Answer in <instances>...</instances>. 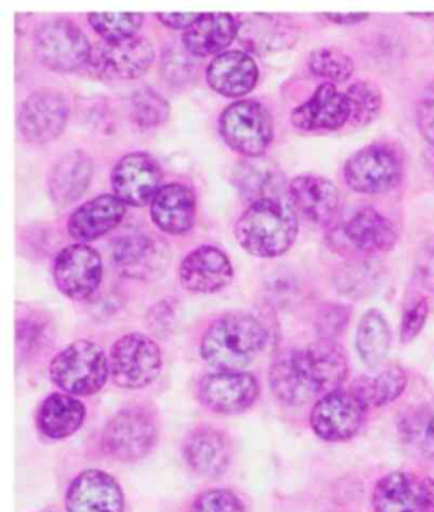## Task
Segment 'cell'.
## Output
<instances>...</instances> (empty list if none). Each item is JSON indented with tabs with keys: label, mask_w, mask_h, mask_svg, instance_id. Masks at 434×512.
Wrapping results in <instances>:
<instances>
[{
	"label": "cell",
	"mask_w": 434,
	"mask_h": 512,
	"mask_svg": "<svg viewBox=\"0 0 434 512\" xmlns=\"http://www.w3.org/2000/svg\"><path fill=\"white\" fill-rule=\"evenodd\" d=\"M343 176L345 184L353 192L384 194L398 186L403 178V160L392 144L372 143L348 158Z\"/></svg>",
	"instance_id": "cell-6"
},
{
	"label": "cell",
	"mask_w": 434,
	"mask_h": 512,
	"mask_svg": "<svg viewBox=\"0 0 434 512\" xmlns=\"http://www.w3.org/2000/svg\"><path fill=\"white\" fill-rule=\"evenodd\" d=\"M162 170L156 158L146 152L124 156L111 172L115 197L125 206L144 207L152 203L162 188Z\"/></svg>",
	"instance_id": "cell-14"
},
{
	"label": "cell",
	"mask_w": 434,
	"mask_h": 512,
	"mask_svg": "<svg viewBox=\"0 0 434 512\" xmlns=\"http://www.w3.org/2000/svg\"><path fill=\"white\" fill-rule=\"evenodd\" d=\"M391 333L384 314L367 311L359 321L356 346L359 357L371 369H377L389 355Z\"/></svg>",
	"instance_id": "cell-31"
},
{
	"label": "cell",
	"mask_w": 434,
	"mask_h": 512,
	"mask_svg": "<svg viewBox=\"0 0 434 512\" xmlns=\"http://www.w3.org/2000/svg\"><path fill=\"white\" fill-rule=\"evenodd\" d=\"M325 17L336 25H356L366 21L368 15L367 13H331V15L326 13Z\"/></svg>",
	"instance_id": "cell-41"
},
{
	"label": "cell",
	"mask_w": 434,
	"mask_h": 512,
	"mask_svg": "<svg viewBox=\"0 0 434 512\" xmlns=\"http://www.w3.org/2000/svg\"><path fill=\"white\" fill-rule=\"evenodd\" d=\"M93 176L91 158L82 151H73L59 158L50 171L49 193L55 206L65 208L82 197Z\"/></svg>",
	"instance_id": "cell-26"
},
{
	"label": "cell",
	"mask_w": 434,
	"mask_h": 512,
	"mask_svg": "<svg viewBox=\"0 0 434 512\" xmlns=\"http://www.w3.org/2000/svg\"><path fill=\"white\" fill-rule=\"evenodd\" d=\"M196 393L209 411L233 414L247 411L258 399L260 388L250 372L217 371L200 380Z\"/></svg>",
	"instance_id": "cell-15"
},
{
	"label": "cell",
	"mask_w": 434,
	"mask_h": 512,
	"mask_svg": "<svg viewBox=\"0 0 434 512\" xmlns=\"http://www.w3.org/2000/svg\"><path fill=\"white\" fill-rule=\"evenodd\" d=\"M65 507L68 512H124V493L109 473L88 469L70 483Z\"/></svg>",
	"instance_id": "cell-17"
},
{
	"label": "cell",
	"mask_w": 434,
	"mask_h": 512,
	"mask_svg": "<svg viewBox=\"0 0 434 512\" xmlns=\"http://www.w3.org/2000/svg\"><path fill=\"white\" fill-rule=\"evenodd\" d=\"M240 25L230 13H204L184 32L182 43L194 57L222 54L232 44Z\"/></svg>",
	"instance_id": "cell-24"
},
{
	"label": "cell",
	"mask_w": 434,
	"mask_h": 512,
	"mask_svg": "<svg viewBox=\"0 0 434 512\" xmlns=\"http://www.w3.org/2000/svg\"><path fill=\"white\" fill-rule=\"evenodd\" d=\"M345 239L364 254L386 253L395 248L399 236L384 214L364 207L352 214L343 227Z\"/></svg>",
	"instance_id": "cell-23"
},
{
	"label": "cell",
	"mask_w": 434,
	"mask_h": 512,
	"mask_svg": "<svg viewBox=\"0 0 434 512\" xmlns=\"http://www.w3.org/2000/svg\"><path fill=\"white\" fill-rule=\"evenodd\" d=\"M347 375L343 348L331 339H320L280 356L270 367L269 385L279 402L300 407L340 389Z\"/></svg>",
	"instance_id": "cell-1"
},
{
	"label": "cell",
	"mask_w": 434,
	"mask_h": 512,
	"mask_svg": "<svg viewBox=\"0 0 434 512\" xmlns=\"http://www.w3.org/2000/svg\"><path fill=\"white\" fill-rule=\"evenodd\" d=\"M408 376L403 367L394 366L373 377H361L353 385V390L363 400L368 409L385 407L404 393Z\"/></svg>",
	"instance_id": "cell-32"
},
{
	"label": "cell",
	"mask_w": 434,
	"mask_h": 512,
	"mask_svg": "<svg viewBox=\"0 0 434 512\" xmlns=\"http://www.w3.org/2000/svg\"><path fill=\"white\" fill-rule=\"evenodd\" d=\"M367 411L366 404L353 389L340 388L317 400L310 425L322 440L347 441L361 430Z\"/></svg>",
	"instance_id": "cell-11"
},
{
	"label": "cell",
	"mask_w": 434,
	"mask_h": 512,
	"mask_svg": "<svg viewBox=\"0 0 434 512\" xmlns=\"http://www.w3.org/2000/svg\"><path fill=\"white\" fill-rule=\"evenodd\" d=\"M109 374L110 363L104 349L86 339L69 344L50 363L51 381L77 397L100 392Z\"/></svg>",
	"instance_id": "cell-4"
},
{
	"label": "cell",
	"mask_w": 434,
	"mask_h": 512,
	"mask_svg": "<svg viewBox=\"0 0 434 512\" xmlns=\"http://www.w3.org/2000/svg\"><path fill=\"white\" fill-rule=\"evenodd\" d=\"M308 65L315 77L325 79L331 85L348 82L356 71L353 59L336 48L312 51Z\"/></svg>",
	"instance_id": "cell-34"
},
{
	"label": "cell",
	"mask_w": 434,
	"mask_h": 512,
	"mask_svg": "<svg viewBox=\"0 0 434 512\" xmlns=\"http://www.w3.org/2000/svg\"><path fill=\"white\" fill-rule=\"evenodd\" d=\"M289 195L294 207L315 225L328 226L338 216L339 190L324 176H296L289 184Z\"/></svg>",
	"instance_id": "cell-20"
},
{
	"label": "cell",
	"mask_w": 434,
	"mask_h": 512,
	"mask_svg": "<svg viewBox=\"0 0 434 512\" xmlns=\"http://www.w3.org/2000/svg\"><path fill=\"white\" fill-rule=\"evenodd\" d=\"M68 111L62 92L42 88L23 101L17 119L18 133L23 141L39 146L53 142L63 133Z\"/></svg>",
	"instance_id": "cell-12"
},
{
	"label": "cell",
	"mask_w": 434,
	"mask_h": 512,
	"mask_svg": "<svg viewBox=\"0 0 434 512\" xmlns=\"http://www.w3.org/2000/svg\"><path fill=\"white\" fill-rule=\"evenodd\" d=\"M350 107L349 123L357 127H366L380 116L384 107V96L380 88L370 81H357L350 85L347 92Z\"/></svg>",
	"instance_id": "cell-33"
},
{
	"label": "cell",
	"mask_w": 434,
	"mask_h": 512,
	"mask_svg": "<svg viewBox=\"0 0 434 512\" xmlns=\"http://www.w3.org/2000/svg\"><path fill=\"white\" fill-rule=\"evenodd\" d=\"M181 286L194 293H216L230 286L233 268L222 250L212 245L200 246L182 260Z\"/></svg>",
	"instance_id": "cell-19"
},
{
	"label": "cell",
	"mask_w": 434,
	"mask_h": 512,
	"mask_svg": "<svg viewBox=\"0 0 434 512\" xmlns=\"http://www.w3.org/2000/svg\"><path fill=\"white\" fill-rule=\"evenodd\" d=\"M109 363L116 385L123 389H142L161 374L162 353L152 338L132 333L112 346Z\"/></svg>",
	"instance_id": "cell-9"
},
{
	"label": "cell",
	"mask_w": 434,
	"mask_h": 512,
	"mask_svg": "<svg viewBox=\"0 0 434 512\" xmlns=\"http://www.w3.org/2000/svg\"><path fill=\"white\" fill-rule=\"evenodd\" d=\"M268 332L254 316L230 314L214 321L200 343V356L216 371H244L263 351Z\"/></svg>",
	"instance_id": "cell-2"
},
{
	"label": "cell",
	"mask_w": 434,
	"mask_h": 512,
	"mask_svg": "<svg viewBox=\"0 0 434 512\" xmlns=\"http://www.w3.org/2000/svg\"><path fill=\"white\" fill-rule=\"evenodd\" d=\"M35 50L40 62L56 73H73L90 62L92 46L76 23L53 18L35 32Z\"/></svg>",
	"instance_id": "cell-7"
},
{
	"label": "cell",
	"mask_w": 434,
	"mask_h": 512,
	"mask_svg": "<svg viewBox=\"0 0 434 512\" xmlns=\"http://www.w3.org/2000/svg\"><path fill=\"white\" fill-rule=\"evenodd\" d=\"M350 107L345 93L331 83L316 88L314 95L292 111L294 128L301 132H334L349 123Z\"/></svg>",
	"instance_id": "cell-18"
},
{
	"label": "cell",
	"mask_w": 434,
	"mask_h": 512,
	"mask_svg": "<svg viewBox=\"0 0 434 512\" xmlns=\"http://www.w3.org/2000/svg\"><path fill=\"white\" fill-rule=\"evenodd\" d=\"M429 314V305L426 299H418L412 305L406 307L401 320V342L414 341L422 332Z\"/></svg>",
	"instance_id": "cell-38"
},
{
	"label": "cell",
	"mask_w": 434,
	"mask_h": 512,
	"mask_svg": "<svg viewBox=\"0 0 434 512\" xmlns=\"http://www.w3.org/2000/svg\"><path fill=\"white\" fill-rule=\"evenodd\" d=\"M184 456L194 472L205 477H217L230 464V445L222 432L202 428L185 441Z\"/></svg>",
	"instance_id": "cell-27"
},
{
	"label": "cell",
	"mask_w": 434,
	"mask_h": 512,
	"mask_svg": "<svg viewBox=\"0 0 434 512\" xmlns=\"http://www.w3.org/2000/svg\"><path fill=\"white\" fill-rule=\"evenodd\" d=\"M376 512H434V479L392 472L380 479L372 495Z\"/></svg>",
	"instance_id": "cell-16"
},
{
	"label": "cell",
	"mask_w": 434,
	"mask_h": 512,
	"mask_svg": "<svg viewBox=\"0 0 434 512\" xmlns=\"http://www.w3.org/2000/svg\"><path fill=\"white\" fill-rule=\"evenodd\" d=\"M170 115V106L157 92L142 90L133 96L132 116L140 128H156L165 123Z\"/></svg>",
	"instance_id": "cell-36"
},
{
	"label": "cell",
	"mask_w": 434,
	"mask_h": 512,
	"mask_svg": "<svg viewBox=\"0 0 434 512\" xmlns=\"http://www.w3.org/2000/svg\"><path fill=\"white\" fill-rule=\"evenodd\" d=\"M235 235L241 248L255 258H278L296 241L298 218L282 200L256 199L237 221Z\"/></svg>",
	"instance_id": "cell-3"
},
{
	"label": "cell",
	"mask_w": 434,
	"mask_h": 512,
	"mask_svg": "<svg viewBox=\"0 0 434 512\" xmlns=\"http://www.w3.org/2000/svg\"><path fill=\"white\" fill-rule=\"evenodd\" d=\"M158 426L147 409H123L107 423L102 435V449L110 458L121 463H135L146 458L156 448Z\"/></svg>",
	"instance_id": "cell-8"
},
{
	"label": "cell",
	"mask_w": 434,
	"mask_h": 512,
	"mask_svg": "<svg viewBox=\"0 0 434 512\" xmlns=\"http://www.w3.org/2000/svg\"><path fill=\"white\" fill-rule=\"evenodd\" d=\"M160 246L149 237H121L114 246V260L121 274L130 278H149L162 267Z\"/></svg>",
	"instance_id": "cell-29"
},
{
	"label": "cell",
	"mask_w": 434,
	"mask_h": 512,
	"mask_svg": "<svg viewBox=\"0 0 434 512\" xmlns=\"http://www.w3.org/2000/svg\"><path fill=\"white\" fill-rule=\"evenodd\" d=\"M259 68L249 54L240 50L224 51L207 69V82L218 95L236 99L254 90Z\"/></svg>",
	"instance_id": "cell-21"
},
{
	"label": "cell",
	"mask_w": 434,
	"mask_h": 512,
	"mask_svg": "<svg viewBox=\"0 0 434 512\" xmlns=\"http://www.w3.org/2000/svg\"><path fill=\"white\" fill-rule=\"evenodd\" d=\"M156 59L153 45L143 37L101 41L93 46L87 71L104 81H132L144 76Z\"/></svg>",
	"instance_id": "cell-10"
},
{
	"label": "cell",
	"mask_w": 434,
	"mask_h": 512,
	"mask_svg": "<svg viewBox=\"0 0 434 512\" xmlns=\"http://www.w3.org/2000/svg\"><path fill=\"white\" fill-rule=\"evenodd\" d=\"M195 216L196 199L188 186L167 184L152 200V221L166 234H186L194 226Z\"/></svg>",
	"instance_id": "cell-25"
},
{
	"label": "cell",
	"mask_w": 434,
	"mask_h": 512,
	"mask_svg": "<svg viewBox=\"0 0 434 512\" xmlns=\"http://www.w3.org/2000/svg\"><path fill=\"white\" fill-rule=\"evenodd\" d=\"M53 277L56 287L69 299H87L101 283V256L81 242L69 245L55 256Z\"/></svg>",
	"instance_id": "cell-13"
},
{
	"label": "cell",
	"mask_w": 434,
	"mask_h": 512,
	"mask_svg": "<svg viewBox=\"0 0 434 512\" xmlns=\"http://www.w3.org/2000/svg\"><path fill=\"white\" fill-rule=\"evenodd\" d=\"M200 13H158L156 17L162 25L174 30H188L198 20Z\"/></svg>",
	"instance_id": "cell-40"
},
{
	"label": "cell",
	"mask_w": 434,
	"mask_h": 512,
	"mask_svg": "<svg viewBox=\"0 0 434 512\" xmlns=\"http://www.w3.org/2000/svg\"><path fill=\"white\" fill-rule=\"evenodd\" d=\"M417 125L420 136L434 148V81L424 88L419 97Z\"/></svg>",
	"instance_id": "cell-39"
},
{
	"label": "cell",
	"mask_w": 434,
	"mask_h": 512,
	"mask_svg": "<svg viewBox=\"0 0 434 512\" xmlns=\"http://www.w3.org/2000/svg\"><path fill=\"white\" fill-rule=\"evenodd\" d=\"M219 134L232 151L242 156H263L274 138V121L269 110L256 100L233 102L222 111Z\"/></svg>",
	"instance_id": "cell-5"
},
{
	"label": "cell",
	"mask_w": 434,
	"mask_h": 512,
	"mask_svg": "<svg viewBox=\"0 0 434 512\" xmlns=\"http://www.w3.org/2000/svg\"><path fill=\"white\" fill-rule=\"evenodd\" d=\"M86 417V407L69 394L55 393L44 400L37 414L40 431L50 439L60 440L76 434Z\"/></svg>",
	"instance_id": "cell-28"
},
{
	"label": "cell",
	"mask_w": 434,
	"mask_h": 512,
	"mask_svg": "<svg viewBox=\"0 0 434 512\" xmlns=\"http://www.w3.org/2000/svg\"><path fill=\"white\" fill-rule=\"evenodd\" d=\"M88 22L104 41H123L132 39L143 26L142 13L105 12L91 13Z\"/></svg>",
	"instance_id": "cell-35"
},
{
	"label": "cell",
	"mask_w": 434,
	"mask_h": 512,
	"mask_svg": "<svg viewBox=\"0 0 434 512\" xmlns=\"http://www.w3.org/2000/svg\"><path fill=\"white\" fill-rule=\"evenodd\" d=\"M126 206L112 194L100 195L88 200L72 213L68 220V232L78 242H90L118 227L124 220Z\"/></svg>",
	"instance_id": "cell-22"
},
{
	"label": "cell",
	"mask_w": 434,
	"mask_h": 512,
	"mask_svg": "<svg viewBox=\"0 0 434 512\" xmlns=\"http://www.w3.org/2000/svg\"><path fill=\"white\" fill-rule=\"evenodd\" d=\"M190 512H245V507L235 493L213 488L195 498Z\"/></svg>",
	"instance_id": "cell-37"
},
{
	"label": "cell",
	"mask_w": 434,
	"mask_h": 512,
	"mask_svg": "<svg viewBox=\"0 0 434 512\" xmlns=\"http://www.w3.org/2000/svg\"><path fill=\"white\" fill-rule=\"evenodd\" d=\"M406 449L424 459H434V400L406 408L398 420Z\"/></svg>",
	"instance_id": "cell-30"
}]
</instances>
